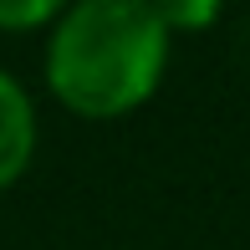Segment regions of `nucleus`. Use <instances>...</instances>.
Returning a JSON list of instances; mask_svg holds the SVG:
<instances>
[{
  "mask_svg": "<svg viewBox=\"0 0 250 250\" xmlns=\"http://www.w3.org/2000/svg\"><path fill=\"white\" fill-rule=\"evenodd\" d=\"M174 31L148 0H77L46 31L41 77L66 112L118 123L138 112L168 72Z\"/></svg>",
  "mask_w": 250,
  "mask_h": 250,
  "instance_id": "1",
  "label": "nucleus"
},
{
  "mask_svg": "<svg viewBox=\"0 0 250 250\" xmlns=\"http://www.w3.org/2000/svg\"><path fill=\"white\" fill-rule=\"evenodd\" d=\"M41 123H36V97L26 92V82L0 66V189L21 184L26 168L36 164Z\"/></svg>",
  "mask_w": 250,
  "mask_h": 250,
  "instance_id": "2",
  "label": "nucleus"
},
{
  "mask_svg": "<svg viewBox=\"0 0 250 250\" xmlns=\"http://www.w3.org/2000/svg\"><path fill=\"white\" fill-rule=\"evenodd\" d=\"M62 5L56 0H0V31L21 36V31H51Z\"/></svg>",
  "mask_w": 250,
  "mask_h": 250,
  "instance_id": "3",
  "label": "nucleus"
},
{
  "mask_svg": "<svg viewBox=\"0 0 250 250\" xmlns=\"http://www.w3.org/2000/svg\"><path fill=\"white\" fill-rule=\"evenodd\" d=\"M158 16H164V26L179 36V31L214 26V21H220V5H214V0H199V5H158Z\"/></svg>",
  "mask_w": 250,
  "mask_h": 250,
  "instance_id": "4",
  "label": "nucleus"
}]
</instances>
